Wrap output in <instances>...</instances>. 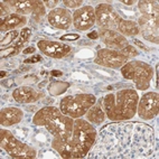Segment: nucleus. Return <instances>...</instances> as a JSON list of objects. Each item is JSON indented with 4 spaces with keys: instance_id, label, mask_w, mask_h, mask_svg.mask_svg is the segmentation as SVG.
Instances as JSON below:
<instances>
[{
    "instance_id": "obj_1",
    "label": "nucleus",
    "mask_w": 159,
    "mask_h": 159,
    "mask_svg": "<svg viewBox=\"0 0 159 159\" xmlns=\"http://www.w3.org/2000/svg\"><path fill=\"white\" fill-rule=\"evenodd\" d=\"M156 137L150 125L142 122L110 123L97 134L93 149L86 155L92 159L152 158Z\"/></svg>"
},
{
    "instance_id": "obj_2",
    "label": "nucleus",
    "mask_w": 159,
    "mask_h": 159,
    "mask_svg": "<svg viewBox=\"0 0 159 159\" xmlns=\"http://www.w3.org/2000/svg\"><path fill=\"white\" fill-rule=\"evenodd\" d=\"M97 130L85 120L77 118L74 121L72 136L63 145L55 148L62 158H84L93 147Z\"/></svg>"
},
{
    "instance_id": "obj_3",
    "label": "nucleus",
    "mask_w": 159,
    "mask_h": 159,
    "mask_svg": "<svg viewBox=\"0 0 159 159\" xmlns=\"http://www.w3.org/2000/svg\"><path fill=\"white\" fill-rule=\"evenodd\" d=\"M33 122L36 125H44L49 134H53L52 147L54 149L63 145L73 132V119L71 116L63 114L62 111L55 107L40 109L34 116Z\"/></svg>"
},
{
    "instance_id": "obj_4",
    "label": "nucleus",
    "mask_w": 159,
    "mask_h": 159,
    "mask_svg": "<svg viewBox=\"0 0 159 159\" xmlns=\"http://www.w3.org/2000/svg\"><path fill=\"white\" fill-rule=\"evenodd\" d=\"M139 97L134 90L125 89L103 98L105 114L113 121H125L134 116Z\"/></svg>"
},
{
    "instance_id": "obj_5",
    "label": "nucleus",
    "mask_w": 159,
    "mask_h": 159,
    "mask_svg": "<svg viewBox=\"0 0 159 159\" xmlns=\"http://www.w3.org/2000/svg\"><path fill=\"white\" fill-rule=\"evenodd\" d=\"M138 8L141 12V17H139V26L141 27L142 36L148 42L158 44V2L143 0L138 2Z\"/></svg>"
},
{
    "instance_id": "obj_6",
    "label": "nucleus",
    "mask_w": 159,
    "mask_h": 159,
    "mask_svg": "<svg viewBox=\"0 0 159 159\" xmlns=\"http://www.w3.org/2000/svg\"><path fill=\"white\" fill-rule=\"evenodd\" d=\"M121 74L127 80L134 81L136 89L145 91L150 86V81L153 76V70L149 64L141 61L127 62L121 67Z\"/></svg>"
},
{
    "instance_id": "obj_7",
    "label": "nucleus",
    "mask_w": 159,
    "mask_h": 159,
    "mask_svg": "<svg viewBox=\"0 0 159 159\" xmlns=\"http://www.w3.org/2000/svg\"><path fill=\"white\" fill-rule=\"evenodd\" d=\"M97 102V98L92 94H76L68 95L61 101L60 107L63 114L77 119L86 114L89 109Z\"/></svg>"
},
{
    "instance_id": "obj_8",
    "label": "nucleus",
    "mask_w": 159,
    "mask_h": 159,
    "mask_svg": "<svg viewBox=\"0 0 159 159\" xmlns=\"http://www.w3.org/2000/svg\"><path fill=\"white\" fill-rule=\"evenodd\" d=\"M0 147L12 158L34 159L36 157V151L33 148L16 139L10 131L5 129L0 130Z\"/></svg>"
},
{
    "instance_id": "obj_9",
    "label": "nucleus",
    "mask_w": 159,
    "mask_h": 159,
    "mask_svg": "<svg viewBox=\"0 0 159 159\" xmlns=\"http://www.w3.org/2000/svg\"><path fill=\"white\" fill-rule=\"evenodd\" d=\"M95 20L101 29H118L122 17L114 10V8L108 3H101L95 9Z\"/></svg>"
},
{
    "instance_id": "obj_10",
    "label": "nucleus",
    "mask_w": 159,
    "mask_h": 159,
    "mask_svg": "<svg viewBox=\"0 0 159 159\" xmlns=\"http://www.w3.org/2000/svg\"><path fill=\"white\" fill-rule=\"evenodd\" d=\"M159 110V97L156 92H149L142 95L138 101L137 112L138 116L143 120L153 119L158 114Z\"/></svg>"
},
{
    "instance_id": "obj_11",
    "label": "nucleus",
    "mask_w": 159,
    "mask_h": 159,
    "mask_svg": "<svg viewBox=\"0 0 159 159\" xmlns=\"http://www.w3.org/2000/svg\"><path fill=\"white\" fill-rule=\"evenodd\" d=\"M128 57H125L120 51L103 48L98 52L95 63L99 65L105 66V67L121 68L125 63L128 62Z\"/></svg>"
},
{
    "instance_id": "obj_12",
    "label": "nucleus",
    "mask_w": 159,
    "mask_h": 159,
    "mask_svg": "<svg viewBox=\"0 0 159 159\" xmlns=\"http://www.w3.org/2000/svg\"><path fill=\"white\" fill-rule=\"evenodd\" d=\"M95 23V10L91 6H85L75 10L73 14V25L81 31L88 30Z\"/></svg>"
},
{
    "instance_id": "obj_13",
    "label": "nucleus",
    "mask_w": 159,
    "mask_h": 159,
    "mask_svg": "<svg viewBox=\"0 0 159 159\" xmlns=\"http://www.w3.org/2000/svg\"><path fill=\"white\" fill-rule=\"evenodd\" d=\"M99 37L107 45V47H109V49L121 51L129 45L128 40L125 39L123 35L114 30H110V29H100Z\"/></svg>"
},
{
    "instance_id": "obj_14",
    "label": "nucleus",
    "mask_w": 159,
    "mask_h": 159,
    "mask_svg": "<svg viewBox=\"0 0 159 159\" xmlns=\"http://www.w3.org/2000/svg\"><path fill=\"white\" fill-rule=\"evenodd\" d=\"M38 48L45 55L54 58H62L72 51L71 46L57 43V42H51V40H39Z\"/></svg>"
},
{
    "instance_id": "obj_15",
    "label": "nucleus",
    "mask_w": 159,
    "mask_h": 159,
    "mask_svg": "<svg viewBox=\"0 0 159 159\" xmlns=\"http://www.w3.org/2000/svg\"><path fill=\"white\" fill-rule=\"evenodd\" d=\"M48 21L57 29H68L73 23L71 11L66 8H55L48 14Z\"/></svg>"
},
{
    "instance_id": "obj_16",
    "label": "nucleus",
    "mask_w": 159,
    "mask_h": 159,
    "mask_svg": "<svg viewBox=\"0 0 159 159\" xmlns=\"http://www.w3.org/2000/svg\"><path fill=\"white\" fill-rule=\"evenodd\" d=\"M12 97L19 103H31L38 101L40 98L44 97V94L42 92L36 91L30 86H20L15 90Z\"/></svg>"
},
{
    "instance_id": "obj_17",
    "label": "nucleus",
    "mask_w": 159,
    "mask_h": 159,
    "mask_svg": "<svg viewBox=\"0 0 159 159\" xmlns=\"http://www.w3.org/2000/svg\"><path fill=\"white\" fill-rule=\"evenodd\" d=\"M23 111L18 108L9 107L3 108L0 112V125L2 127H10V125H17L23 119Z\"/></svg>"
},
{
    "instance_id": "obj_18",
    "label": "nucleus",
    "mask_w": 159,
    "mask_h": 159,
    "mask_svg": "<svg viewBox=\"0 0 159 159\" xmlns=\"http://www.w3.org/2000/svg\"><path fill=\"white\" fill-rule=\"evenodd\" d=\"M26 17H23L21 15L18 14H10L8 16L1 19V24H0V30L1 31H7L10 29L16 28L17 26H21L26 24Z\"/></svg>"
},
{
    "instance_id": "obj_19",
    "label": "nucleus",
    "mask_w": 159,
    "mask_h": 159,
    "mask_svg": "<svg viewBox=\"0 0 159 159\" xmlns=\"http://www.w3.org/2000/svg\"><path fill=\"white\" fill-rule=\"evenodd\" d=\"M7 5L17 11L18 15L34 14L35 9L38 5V0L36 1H7Z\"/></svg>"
},
{
    "instance_id": "obj_20",
    "label": "nucleus",
    "mask_w": 159,
    "mask_h": 159,
    "mask_svg": "<svg viewBox=\"0 0 159 159\" xmlns=\"http://www.w3.org/2000/svg\"><path fill=\"white\" fill-rule=\"evenodd\" d=\"M86 119L90 122L94 123V125H100L102 123L105 119V113L101 109L100 102H98V104L94 103L91 108L89 109V111L86 112Z\"/></svg>"
},
{
    "instance_id": "obj_21",
    "label": "nucleus",
    "mask_w": 159,
    "mask_h": 159,
    "mask_svg": "<svg viewBox=\"0 0 159 159\" xmlns=\"http://www.w3.org/2000/svg\"><path fill=\"white\" fill-rule=\"evenodd\" d=\"M118 30L127 36H136L140 33V27L134 21L122 19L118 26Z\"/></svg>"
},
{
    "instance_id": "obj_22",
    "label": "nucleus",
    "mask_w": 159,
    "mask_h": 159,
    "mask_svg": "<svg viewBox=\"0 0 159 159\" xmlns=\"http://www.w3.org/2000/svg\"><path fill=\"white\" fill-rule=\"evenodd\" d=\"M30 35H31V30L29 28H24L23 30H21V33H20V35H19V39H18L17 43H15V45H14L16 51L17 52L20 51V48L29 40Z\"/></svg>"
},
{
    "instance_id": "obj_23",
    "label": "nucleus",
    "mask_w": 159,
    "mask_h": 159,
    "mask_svg": "<svg viewBox=\"0 0 159 159\" xmlns=\"http://www.w3.org/2000/svg\"><path fill=\"white\" fill-rule=\"evenodd\" d=\"M18 36H19V33H18V31H16V30L8 33V35H7V36L5 37L2 40H1V44H0V45H1V47L3 48L6 45H10V44H11Z\"/></svg>"
},
{
    "instance_id": "obj_24",
    "label": "nucleus",
    "mask_w": 159,
    "mask_h": 159,
    "mask_svg": "<svg viewBox=\"0 0 159 159\" xmlns=\"http://www.w3.org/2000/svg\"><path fill=\"white\" fill-rule=\"evenodd\" d=\"M34 19L36 21H39L40 18L43 17L44 15H45V8H44V2L42 1H38V5H37L36 9H35L34 11Z\"/></svg>"
},
{
    "instance_id": "obj_25",
    "label": "nucleus",
    "mask_w": 159,
    "mask_h": 159,
    "mask_svg": "<svg viewBox=\"0 0 159 159\" xmlns=\"http://www.w3.org/2000/svg\"><path fill=\"white\" fill-rule=\"evenodd\" d=\"M120 52H121V53H122L125 57H128V58H130V57H134V56H137V55H138V51L134 48V46H131V45H128L127 47H125V48L121 49Z\"/></svg>"
},
{
    "instance_id": "obj_26",
    "label": "nucleus",
    "mask_w": 159,
    "mask_h": 159,
    "mask_svg": "<svg viewBox=\"0 0 159 159\" xmlns=\"http://www.w3.org/2000/svg\"><path fill=\"white\" fill-rule=\"evenodd\" d=\"M63 3H64L67 8H79L83 3V1L82 0H64Z\"/></svg>"
},
{
    "instance_id": "obj_27",
    "label": "nucleus",
    "mask_w": 159,
    "mask_h": 159,
    "mask_svg": "<svg viewBox=\"0 0 159 159\" xmlns=\"http://www.w3.org/2000/svg\"><path fill=\"white\" fill-rule=\"evenodd\" d=\"M5 14H7L8 16L9 14V6L7 5V2L1 1V6H0V15H1V19L5 18Z\"/></svg>"
},
{
    "instance_id": "obj_28",
    "label": "nucleus",
    "mask_w": 159,
    "mask_h": 159,
    "mask_svg": "<svg viewBox=\"0 0 159 159\" xmlns=\"http://www.w3.org/2000/svg\"><path fill=\"white\" fill-rule=\"evenodd\" d=\"M80 38V35L76 34H67L61 37V40H76Z\"/></svg>"
},
{
    "instance_id": "obj_29",
    "label": "nucleus",
    "mask_w": 159,
    "mask_h": 159,
    "mask_svg": "<svg viewBox=\"0 0 159 159\" xmlns=\"http://www.w3.org/2000/svg\"><path fill=\"white\" fill-rule=\"evenodd\" d=\"M57 3H58V1H44V5H45L47 8H54L55 6H56Z\"/></svg>"
},
{
    "instance_id": "obj_30",
    "label": "nucleus",
    "mask_w": 159,
    "mask_h": 159,
    "mask_svg": "<svg viewBox=\"0 0 159 159\" xmlns=\"http://www.w3.org/2000/svg\"><path fill=\"white\" fill-rule=\"evenodd\" d=\"M39 61H42V57H40L39 55H37V56L31 57L29 60H26L25 63H36V62H39Z\"/></svg>"
},
{
    "instance_id": "obj_31",
    "label": "nucleus",
    "mask_w": 159,
    "mask_h": 159,
    "mask_svg": "<svg viewBox=\"0 0 159 159\" xmlns=\"http://www.w3.org/2000/svg\"><path fill=\"white\" fill-rule=\"evenodd\" d=\"M88 36H89V38H91V39H97L98 37H99V33H98V31H91Z\"/></svg>"
},
{
    "instance_id": "obj_32",
    "label": "nucleus",
    "mask_w": 159,
    "mask_h": 159,
    "mask_svg": "<svg viewBox=\"0 0 159 159\" xmlns=\"http://www.w3.org/2000/svg\"><path fill=\"white\" fill-rule=\"evenodd\" d=\"M31 53H35L34 47H28V48L24 49V54H31Z\"/></svg>"
},
{
    "instance_id": "obj_33",
    "label": "nucleus",
    "mask_w": 159,
    "mask_h": 159,
    "mask_svg": "<svg viewBox=\"0 0 159 159\" xmlns=\"http://www.w3.org/2000/svg\"><path fill=\"white\" fill-rule=\"evenodd\" d=\"M134 44H137V45L139 46V47H141V48H143L145 51H148V47H146L145 45H142L141 43H140L139 40H137V39H134Z\"/></svg>"
},
{
    "instance_id": "obj_34",
    "label": "nucleus",
    "mask_w": 159,
    "mask_h": 159,
    "mask_svg": "<svg viewBox=\"0 0 159 159\" xmlns=\"http://www.w3.org/2000/svg\"><path fill=\"white\" fill-rule=\"evenodd\" d=\"M122 3H125V5H129V6H131V5H134V3H136V1H134V0H132V1H125V0H123Z\"/></svg>"
},
{
    "instance_id": "obj_35",
    "label": "nucleus",
    "mask_w": 159,
    "mask_h": 159,
    "mask_svg": "<svg viewBox=\"0 0 159 159\" xmlns=\"http://www.w3.org/2000/svg\"><path fill=\"white\" fill-rule=\"evenodd\" d=\"M52 75H55V76H58V75H62V72L53 71V72H52Z\"/></svg>"
},
{
    "instance_id": "obj_36",
    "label": "nucleus",
    "mask_w": 159,
    "mask_h": 159,
    "mask_svg": "<svg viewBox=\"0 0 159 159\" xmlns=\"http://www.w3.org/2000/svg\"><path fill=\"white\" fill-rule=\"evenodd\" d=\"M5 75H6V72H1V73H0V77H1V79H2L3 76H5Z\"/></svg>"
}]
</instances>
